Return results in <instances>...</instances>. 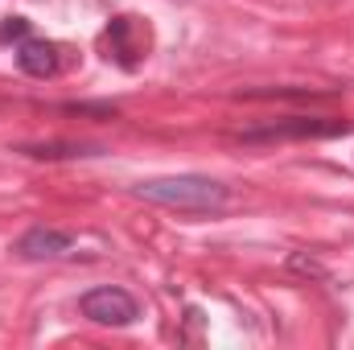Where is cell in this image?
Returning <instances> with one entry per match:
<instances>
[{
    "label": "cell",
    "mask_w": 354,
    "mask_h": 350,
    "mask_svg": "<svg viewBox=\"0 0 354 350\" xmlns=\"http://www.w3.org/2000/svg\"><path fill=\"white\" fill-rule=\"evenodd\" d=\"M136 198L153 202V206H169V210H189V214H214L231 202V190L214 177L202 174H174V177H149L132 185Z\"/></svg>",
    "instance_id": "cell-1"
},
{
    "label": "cell",
    "mask_w": 354,
    "mask_h": 350,
    "mask_svg": "<svg viewBox=\"0 0 354 350\" xmlns=\"http://www.w3.org/2000/svg\"><path fill=\"white\" fill-rule=\"evenodd\" d=\"M351 120H330V116H288V120H272L243 128L239 140L243 145H272V140H322V136H346Z\"/></svg>",
    "instance_id": "cell-2"
},
{
    "label": "cell",
    "mask_w": 354,
    "mask_h": 350,
    "mask_svg": "<svg viewBox=\"0 0 354 350\" xmlns=\"http://www.w3.org/2000/svg\"><path fill=\"white\" fill-rule=\"evenodd\" d=\"M79 313L95 322V326H132L136 317H140V305H136V297L128 293V288H120V284H99V288H91L83 293V301H79Z\"/></svg>",
    "instance_id": "cell-3"
},
{
    "label": "cell",
    "mask_w": 354,
    "mask_h": 350,
    "mask_svg": "<svg viewBox=\"0 0 354 350\" xmlns=\"http://www.w3.org/2000/svg\"><path fill=\"white\" fill-rule=\"evenodd\" d=\"M21 260H62V256H71L75 252V235L71 231H58V227H29L21 239H17V248H12Z\"/></svg>",
    "instance_id": "cell-4"
},
{
    "label": "cell",
    "mask_w": 354,
    "mask_h": 350,
    "mask_svg": "<svg viewBox=\"0 0 354 350\" xmlns=\"http://www.w3.org/2000/svg\"><path fill=\"white\" fill-rule=\"evenodd\" d=\"M17 66L29 75V79H54L62 58H58V46L46 42V37H25L17 46Z\"/></svg>",
    "instance_id": "cell-5"
},
{
    "label": "cell",
    "mask_w": 354,
    "mask_h": 350,
    "mask_svg": "<svg viewBox=\"0 0 354 350\" xmlns=\"http://www.w3.org/2000/svg\"><path fill=\"white\" fill-rule=\"evenodd\" d=\"M17 153L33 157V161H66V157H95L99 145H83V140H50V145H21Z\"/></svg>",
    "instance_id": "cell-6"
},
{
    "label": "cell",
    "mask_w": 354,
    "mask_h": 350,
    "mask_svg": "<svg viewBox=\"0 0 354 350\" xmlns=\"http://www.w3.org/2000/svg\"><path fill=\"white\" fill-rule=\"evenodd\" d=\"M107 42H111V54L120 66H136V58L145 54V46H132V17H111Z\"/></svg>",
    "instance_id": "cell-7"
},
{
    "label": "cell",
    "mask_w": 354,
    "mask_h": 350,
    "mask_svg": "<svg viewBox=\"0 0 354 350\" xmlns=\"http://www.w3.org/2000/svg\"><path fill=\"white\" fill-rule=\"evenodd\" d=\"M25 37H29V21H25V17H4L0 42H25Z\"/></svg>",
    "instance_id": "cell-8"
},
{
    "label": "cell",
    "mask_w": 354,
    "mask_h": 350,
    "mask_svg": "<svg viewBox=\"0 0 354 350\" xmlns=\"http://www.w3.org/2000/svg\"><path fill=\"white\" fill-rule=\"evenodd\" d=\"M288 268H292V272H305V276H317V280H326V268L313 260V256H305V252L288 256Z\"/></svg>",
    "instance_id": "cell-9"
}]
</instances>
